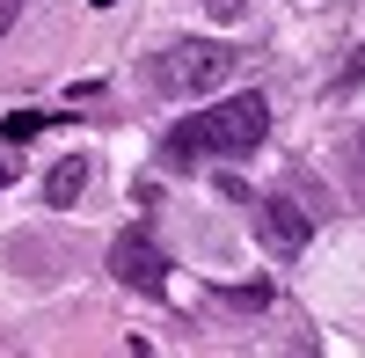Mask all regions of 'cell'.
<instances>
[{"instance_id":"obj_1","label":"cell","mask_w":365,"mask_h":358,"mask_svg":"<svg viewBox=\"0 0 365 358\" xmlns=\"http://www.w3.org/2000/svg\"><path fill=\"white\" fill-rule=\"evenodd\" d=\"M270 132V103L263 96H227L212 103L197 117H182V125L168 132V154L175 161H197V154H256Z\"/></svg>"},{"instance_id":"obj_2","label":"cell","mask_w":365,"mask_h":358,"mask_svg":"<svg viewBox=\"0 0 365 358\" xmlns=\"http://www.w3.org/2000/svg\"><path fill=\"white\" fill-rule=\"evenodd\" d=\"M146 73H154L161 96H212V88L234 73V44H220V37H175Z\"/></svg>"},{"instance_id":"obj_3","label":"cell","mask_w":365,"mask_h":358,"mask_svg":"<svg viewBox=\"0 0 365 358\" xmlns=\"http://www.w3.org/2000/svg\"><path fill=\"white\" fill-rule=\"evenodd\" d=\"M110 271H117V285H132V292H161L168 285V249L146 227H125L110 242Z\"/></svg>"},{"instance_id":"obj_4","label":"cell","mask_w":365,"mask_h":358,"mask_svg":"<svg viewBox=\"0 0 365 358\" xmlns=\"http://www.w3.org/2000/svg\"><path fill=\"white\" fill-rule=\"evenodd\" d=\"M256 234H263L278 256H299V249H307V234H314V220L299 213V198L278 190V198H256Z\"/></svg>"},{"instance_id":"obj_5","label":"cell","mask_w":365,"mask_h":358,"mask_svg":"<svg viewBox=\"0 0 365 358\" xmlns=\"http://www.w3.org/2000/svg\"><path fill=\"white\" fill-rule=\"evenodd\" d=\"M81 190H88V161H81V154H66V161H58V168L44 175V198L58 205V213H66V205H73Z\"/></svg>"},{"instance_id":"obj_6","label":"cell","mask_w":365,"mask_h":358,"mask_svg":"<svg viewBox=\"0 0 365 358\" xmlns=\"http://www.w3.org/2000/svg\"><path fill=\"white\" fill-rule=\"evenodd\" d=\"M44 125H51V117H37V110H15V117H8V125H0V132H8V139H37Z\"/></svg>"},{"instance_id":"obj_7","label":"cell","mask_w":365,"mask_h":358,"mask_svg":"<svg viewBox=\"0 0 365 358\" xmlns=\"http://www.w3.org/2000/svg\"><path fill=\"white\" fill-rule=\"evenodd\" d=\"M351 81H365V51H351V66H344V88Z\"/></svg>"},{"instance_id":"obj_8","label":"cell","mask_w":365,"mask_h":358,"mask_svg":"<svg viewBox=\"0 0 365 358\" xmlns=\"http://www.w3.org/2000/svg\"><path fill=\"white\" fill-rule=\"evenodd\" d=\"M8 22H15V0H0V29H8Z\"/></svg>"},{"instance_id":"obj_9","label":"cell","mask_w":365,"mask_h":358,"mask_svg":"<svg viewBox=\"0 0 365 358\" xmlns=\"http://www.w3.org/2000/svg\"><path fill=\"white\" fill-rule=\"evenodd\" d=\"M8 183H15V161H0V190H8Z\"/></svg>"},{"instance_id":"obj_10","label":"cell","mask_w":365,"mask_h":358,"mask_svg":"<svg viewBox=\"0 0 365 358\" xmlns=\"http://www.w3.org/2000/svg\"><path fill=\"white\" fill-rule=\"evenodd\" d=\"M358 154H365V132H358Z\"/></svg>"}]
</instances>
